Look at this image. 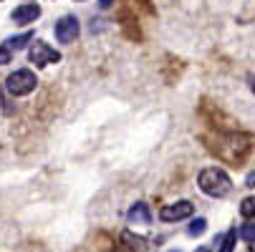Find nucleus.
Returning a JSON list of instances; mask_svg holds the SVG:
<instances>
[{
    "mask_svg": "<svg viewBox=\"0 0 255 252\" xmlns=\"http://www.w3.org/2000/svg\"><path fill=\"white\" fill-rule=\"evenodd\" d=\"M197 184L205 194L210 197H225L230 192V176L220 169V167H207L200 171V179H197Z\"/></svg>",
    "mask_w": 255,
    "mask_h": 252,
    "instance_id": "obj_1",
    "label": "nucleus"
},
{
    "mask_svg": "<svg viewBox=\"0 0 255 252\" xmlns=\"http://www.w3.org/2000/svg\"><path fill=\"white\" fill-rule=\"evenodd\" d=\"M35 84H38V79H35V74L28 71V68H20V71H15V74H10L5 79V88L13 96H28L35 88Z\"/></svg>",
    "mask_w": 255,
    "mask_h": 252,
    "instance_id": "obj_2",
    "label": "nucleus"
},
{
    "mask_svg": "<svg viewBox=\"0 0 255 252\" xmlns=\"http://www.w3.org/2000/svg\"><path fill=\"white\" fill-rule=\"evenodd\" d=\"M79 30L81 28H79V20L74 15H63L61 20H56V28H53L58 43H74L79 38Z\"/></svg>",
    "mask_w": 255,
    "mask_h": 252,
    "instance_id": "obj_3",
    "label": "nucleus"
},
{
    "mask_svg": "<svg viewBox=\"0 0 255 252\" xmlns=\"http://www.w3.org/2000/svg\"><path fill=\"white\" fill-rule=\"evenodd\" d=\"M58 61H61V53L56 48H51L43 41H35L33 43V48H30V63L43 68V66H51V63H58Z\"/></svg>",
    "mask_w": 255,
    "mask_h": 252,
    "instance_id": "obj_4",
    "label": "nucleus"
},
{
    "mask_svg": "<svg viewBox=\"0 0 255 252\" xmlns=\"http://www.w3.org/2000/svg\"><path fill=\"white\" fill-rule=\"evenodd\" d=\"M192 202L187 199H182V202H174V204H164L159 209V220L162 222H179V220H187L190 214H192Z\"/></svg>",
    "mask_w": 255,
    "mask_h": 252,
    "instance_id": "obj_5",
    "label": "nucleus"
},
{
    "mask_svg": "<svg viewBox=\"0 0 255 252\" xmlns=\"http://www.w3.org/2000/svg\"><path fill=\"white\" fill-rule=\"evenodd\" d=\"M129 225H139V227H147V225H152V212H149V207L144 204V202H136V204H131V209H129Z\"/></svg>",
    "mask_w": 255,
    "mask_h": 252,
    "instance_id": "obj_6",
    "label": "nucleus"
},
{
    "mask_svg": "<svg viewBox=\"0 0 255 252\" xmlns=\"http://www.w3.org/2000/svg\"><path fill=\"white\" fill-rule=\"evenodd\" d=\"M35 18H41V5H35V3H25L20 8L13 10V20L25 25V23H33Z\"/></svg>",
    "mask_w": 255,
    "mask_h": 252,
    "instance_id": "obj_7",
    "label": "nucleus"
},
{
    "mask_svg": "<svg viewBox=\"0 0 255 252\" xmlns=\"http://www.w3.org/2000/svg\"><path fill=\"white\" fill-rule=\"evenodd\" d=\"M28 41H33V33H30V30H25V33H20V35H13V38H8L5 48H10V51H20V48H25Z\"/></svg>",
    "mask_w": 255,
    "mask_h": 252,
    "instance_id": "obj_8",
    "label": "nucleus"
},
{
    "mask_svg": "<svg viewBox=\"0 0 255 252\" xmlns=\"http://www.w3.org/2000/svg\"><path fill=\"white\" fill-rule=\"evenodd\" d=\"M235 240H238V230L233 227V230H228L225 237L220 240V252H233V250H235Z\"/></svg>",
    "mask_w": 255,
    "mask_h": 252,
    "instance_id": "obj_9",
    "label": "nucleus"
},
{
    "mask_svg": "<svg viewBox=\"0 0 255 252\" xmlns=\"http://www.w3.org/2000/svg\"><path fill=\"white\" fill-rule=\"evenodd\" d=\"M238 237H240L243 242H255V225H253V222H245V225H240V230H238Z\"/></svg>",
    "mask_w": 255,
    "mask_h": 252,
    "instance_id": "obj_10",
    "label": "nucleus"
},
{
    "mask_svg": "<svg viewBox=\"0 0 255 252\" xmlns=\"http://www.w3.org/2000/svg\"><path fill=\"white\" fill-rule=\"evenodd\" d=\"M240 214H243L245 220H253V217H255V197H245V199H243Z\"/></svg>",
    "mask_w": 255,
    "mask_h": 252,
    "instance_id": "obj_11",
    "label": "nucleus"
},
{
    "mask_svg": "<svg viewBox=\"0 0 255 252\" xmlns=\"http://www.w3.org/2000/svg\"><path fill=\"white\" fill-rule=\"evenodd\" d=\"M205 230H207V222H205L202 217H197V220H192V225L187 227V235H190V237H200Z\"/></svg>",
    "mask_w": 255,
    "mask_h": 252,
    "instance_id": "obj_12",
    "label": "nucleus"
},
{
    "mask_svg": "<svg viewBox=\"0 0 255 252\" xmlns=\"http://www.w3.org/2000/svg\"><path fill=\"white\" fill-rule=\"evenodd\" d=\"M10 63V48H0V66Z\"/></svg>",
    "mask_w": 255,
    "mask_h": 252,
    "instance_id": "obj_13",
    "label": "nucleus"
},
{
    "mask_svg": "<svg viewBox=\"0 0 255 252\" xmlns=\"http://www.w3.org/2000/svg\"><path fill=\"white\" fill-rule=\"evenodd\" d=\"M245 187H250V189H255V171H250V174L245 176Z\"/></svg>",
    "mask_w": 255,
    "mask_h": 252,
    "instance_id": "obj_14",
    "label": "nucleus"
},
{
    "mask_svg": "<svg viewBox=\"0 0 255 252\" xmlns=\"http://www.w3.org/2000/svg\"><path fill=\"white\" fill-rule=\"evenodd\" d=\"M112 3H114V0H99V5H101V8H104V10H106V8H109V5H112Z\"/></svg>",
    "mask_w": 255,
    "mask_h": 252,
    "instance_id": "obj_15",
    "label": "nucleus"
},
{
    "mask_svg": "<svg viewBox=\"0 0 255 252\" xmlns=\"http://www.w3.org/2000/svg\"><path fill=\"white\" fill-rule=\"evenodd\" d=\"M195 252H210V250H207V247H200V250H195Z\"/></svg>",
    "mask_w": 255,
    "mask_h": 252,
    "instance_id": "obj_16",
    "label": "nucleus"
}]
</instances>
